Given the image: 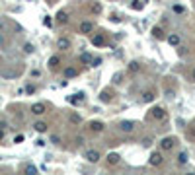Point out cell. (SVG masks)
Instances as JSON below:
<instances>
[{
	"mask_svg": "<svg viewBox=\"0 0 195 175\" xmlns=\"http://www.w3.org/2000/svg\"><path fill=\"white\" fill-rule=\"evenodd\" d=\"M174 146H176V138H174V136H166L164 140L160 142V148H162L164 152H170Z\"/></svg>",
	"mask_w": 195,
	"mask_h": 175,
	"instance_id": "cell-1",
	"label": "cell"
},
{
	"mask_svg": "<svg viewBox=\"0 0 195 175\" xmlns=\"http://www.w3.org/2000/svg\"><path fill=\"white\" fill-rule=\"evenodd\" d=\"M150 117H152L154 121H164L166 119V111L162 107H152L150 109Z\"/></svg>",
	"mask_w": 195,
	"mask_h": 175,
	"instance_id": "cell-2",
	"label": "cell"
},
{
	"mask_svg": "<svg viewBox=\"0 0 195 175\" xmlns=\"http://www.w3.org/2000/svg\"><path fill=\"white\" fill-rule=\"evenodd\" d=\"M90 41H92L94 47H104V45H105V35H104V33H94Z\"/></svg>",
	"mask_w": 195,
	"mask_h": 175,
	"instance_id": "cell-3",
	"label": "cell"
},
{
	"mask_svg": "<svg viewBox=\"0 0 195 175\" xmlns=\"http://www.w3.org/2000/svg\"><path fill=\"white\" fill-rule=\"evenodd\" d=\"M31 113H33V115H37V117L45 115V113H47V105H45V103H41V101H39V103H33V105H31Z\"/></svg>",
	"mask_w": 195,
	"mask_h": 175,
	"instance_id": "cell-4",
	"label": "cell"
},
{
	"mask_svg": "<svg viewBox=\"0 0 195 175\" xmlns=\"http://www.w3.org/2000/svg\"><path fill=\"white\" fill-rule=\"evenodd\" d=\"M88 128L92 130V132H102V130L105 128V125H104L102 121H90L88 123Z\"/></svg>",
	"mask_w": 195,
	"mask_h": 175,
	"instance_id": "cell-5",
	"label": "cell"
},
{
	"mask_svg": "<svg viewBox=\"0 0 195 175\" xmlns=\"http://www.w3.org/2000/svg\"><path fill=\"white\" fill-rule=\"evenodd\" d=\"M162 162H164V158H162L160 152H152V154H150V158H148V164H150V165H160Z\"/></svg>",
	"mask_w": 195,
	"mask_h": 175,
	"instance_id": "cell-6",
	"label": "cell"
},
{
	"mask_svg": "<svg viewBox=\"0 0 195 175\" xmlns=\"http://www.w3.org/2000/svg\"><path fill=\"white\" fill-rule=\"evenodd\" d=\"M84 156H86V159H88V162L96 164L98 159H100V152H98V150H88V152H86Z\"/></svg>",
	"mask_w": 195,
	"mask_h": 175,
	"instance_id": "cell-7",
	"label": "cell"
},
{
	"mask_svg": "<svg viewBox=\"0 0 195 175\" xmlns=\"http://www.w3.org/2000/svg\"><path fill=\"white\" fill-rule=\"evenodd\" d=\"M133 128H135V123H133V121H123V123H119V130H123V132H131Z\"/></svg>",
	"mask_w": 195,
	"mask_h": 175,
	"instance_id": "cell-8",
	"label": "cell"
},
{
	"mask_svg": "<svg viewBox=\"0 0 195 175\" xmlns=\"http://www.w3.org/2000/svg\"><path fill=\"white\" fill-rule=\"evenodd\" d=\"M92 31H94V24H92V21L86 20V21L80 24V33H92Z\"/></svg>",
	"mask_w": 195,
	"mask_h": 175,
	"instance_id": "cell-9",
	"label": "cell"
},
{
	"mask_svg": "<svg viewBox=\"0 0 195 175\" xmlns=\"http://www.w3.org/2000/svg\"><path fill=\"white\" fill-rule=\"evenodd\" d=\"M63 74H64V78H76V76H78V70H76L74 66H67Z\"/></svg>",
	"mask_w": 195,
	"mask_h": 175,
	"instance_id": "cell-10",
	"label": "cell"
},
{
	"mask_svg": "<svg viewBox=\"0 0 195 175\" xmlns=\"http://www.w3.org/2000/svg\"><path fill=\"white\" fill-rule=\"evenodd\" d=\"M154 97H156V93L152 92V90H146L142 93V101L144 103H150V101H154Z\"/></svg>",
	"mask_w": 195,
	"mask_h": 175,
	"instance_id": "cell-11",
	"label": "cell"
},
{
	"mask_svg": "<svg viewBox=\"0 0 195 175\" xmlns=\"http://www.w3.org/2000/svg\"><path fill=\"white\" fill-rule=\"evenodd\" d=\"M119 159H121V156H119V154H115V152H111V154L107 156V165H115V164H119Z\"/></svg>",
	"mask_w": 195,
	"mask_h": 175,
	"instance_id": "cell-12",
	"label": "cell"
},
{
	"mask_svg": "<svg viewBox=\"0 0 195 175\" xmlns=\"http://www.w3.org/2000/svg\"><path fill=\"white\" fill-rule=\"evenodd\" d=\"M33 128L37 130V132H47V123L45 121H37V123H33Z\"/></svg>",
	"mask_w": 195,
	"mask_h": 175,
	"instance_id": "cell-13",
	"label": "cell"
},
{
	"mask_svg": "<svg viewBox=\"0 0 195 175\" xmlns=\"http://www.w3.org/2000/svg\"><path fill=\"white\" fill-rule=\"evenodd\" d=\"M185 138L189 142H195V127H187L185 128Z\"/></svg>",
	"mask_w": 195,
	"mask_h": 175,
	"instance_id": "cell-14",
	"label": "cell"
},
{
	"mask_svg": "<svg viewBox=\"0 0 195 175\" xmlns=\"http://www.w3.org/2000/svg\"><path fill=\"white\" fill-rule=\"evenodd\" d=\"M59 64H61V56H51V58H49V66H51L53 70H57V68H59Z\"/></svg>",
	"mask_w": 195,
	"mask_h": 175,
	"instance_id": "cell-15",
	"label": "cell"
},
{
	"mask_svg": "<svg viewBox=\"0 0 195 175\" xmlns=\"http://www.w3.org/2000/svg\"><path fill=\"white\" fill-rule=\"evenodd\" d=\"M57 45H59V49H70V39H67V37H61L59 41H57Z\"/></svg>",
	"mask_w": 195,
	"mask_h": 175,
	"instance_id": "cell-16",
	"label": "cell"
},
{
	"mask_svg": "<svg viewBox=\"0 0 195 175\" xmlns=\"http://www.w3.org/2000/svg\"><path fill=\"white\" fill-rule=\"evenodd\" d=\"M152 35H154L156 39H164V37H166V35H164V29H162V27H152Z\"/></svg>",
	"mask_w": 195,
	"mask_h": 175,
	"instance_id": "cell-17",
	"label": "cell"
},
{
	"mask_svg": "<svg viewBox=\"0 0 195 175\" xmlns=\"http://www.w3.org/2000/svg\"><path fill=\"white\" fill-rule=\"evenodd\" d=\"M179 41H182V39H179V35H176V33H172L170 37H168V43H170V45H174V47L179 45Z\"/></svg>",
	"mask_w": 195,
	"mask_h": 175,
	"instance_id": "cell-18",
	"label": "cell"
},
{
	"mask_svg": "<svg viewBox=\"0 0 195 175\" xmlns=\"http://www.w3.org/2000/svg\"><path fill=\"white\" fill-rule=\"evenodd\" d=\"M57 21H59V24H67L68 21V14L67 12H59L57 14Z\"/></svg>",
	"mask_w": 195,
	"mask_h": 175,
	"instance_id": "cell-19",
	"label": "cell"
},
{
	"mask_svg": "<svg viewBox=\"0 0 195 175\" xmlns=\"http://www.w3.org/2000/svg\"><path fill=\"white\" fill-rule=\"evenodd\" d=\"M129 70H131V72H133V74H137V72H139V70H141V64H139V62H137V61H133V62H129Z\"/></svg>",
	"mask_w": 195,
	"mask_h": 175,
	"instance_id": "cell-20",
	"label": "cell"
},
{
	"mask_svg": "<svg viewBox=\"0 0 195 175\" xmlns=\"http://www.w3.org/2000/svg\"><path fill=\"white\" fill-rule=\"evenodd\" d=\"M187 159H189V156H187L185 152H182V154L178 156V164H179V165H185V164H187Z\"/></svg>",
	"mask_w": 195,
	"mask_h": 175,
	"instance_id": "cell-21",
	"label": "cell"
},
{
	"mask_svg": "<svg viewBox=\"0 0 195 175\" xmlns=\"http://www.w3.org/2000/svg\"><path fill=\"white\" fill-rule=\"evenodd\" d=\"M80 62H84V64H92V56H90L88 53H82V55H80Z\"/></svg>",
	"mask_w": 195,
	"mask_h": 175,
	"instance_id": "cell-22",
	"label": "cell"
},
{
	"mask_svg": "<svg viewBox=\"0 0 195 175\" xmlns=\"http://www.w3.org/2000/svg\"><path fill=\"white\" fill-rule=\"evenodd\" d=\"M24 171H26L27 175H33V173H37V167H35V165H26Z\"/></svg>",
	"mask_w": 195,
	"mask_h": 175,
	"instance_id": "cell-23",
	"label": "cell"
},
{
	"mask_svg": "<svg viewBox=\"0 0 195 175\" xmlns=\"http://www.w3.org/2000/svg\"><path fill=\"white\" fill-rule=\"evenodd\" d=\"M80 121H82V119H80V115H76V113H72V115H70V123H72V125H80Z\"/></svg>",
	"mask_w": 195,
	"mask_h": 175,
	"instance_id": "cell-24",
	"label": "cell"
},
{
	"mask_svg": "<svg viewBox=\"0 0 195 175\" xmlns=\"http://www.w3.org/2000/svg\"><path fill=\"white\" fill-rule=\"evenodd\" d=\"M142 6H144V4L141 2V0H133V4H131V8H133V10H142Z\"/></svg>",
	"mask_w": 195,
	"mask_h": 175,
	"instance_id": "cell-25",
	"label": "cell"
},
{
	"mask_svg": "<svg viewBox=\"0 0 195 175\" xmlns=\"http://www.w3.org/2000/svg\"><path fill=\"white\" fill-rule=\"evenodd\" d=\"M100 99H102L104 103H107V101H111V93H109V92H104V93H102V97H100Z\"/></svg>",
	"mask_w": 195,
	"mask_h": 175,
	"instance_id": "cell-26",
	"label": "cell"
},
{
	"mask_svg": "<svg viewBox=\"0 0 195 175\" xmlns=\"http://www.w3.org/2000/svg\"><path fill=\"white\" fill-rule=\"evenodd\" d=\"M24 53H33V45L31 43H26L24 45Z\"/></svg>",
	"mask_w": 195,
	"mask_h": 175,
	"instance_id": "cell-27",
	"label": "cell"
},
{
	"mask_svg": "<svg viewBox=\"0 0 195 175\" xmlns=\"http://www.w3.org/2000/svg\"><path fill=\"white\" fill-rule=\"evenodd\" d=\"M92 12H96V14H100V12H102V6H100L98 2H96V4H92Z\"/></svg>",
	"mask_w": 195,
	"mask_h": 175,
	"instance_id": "cell-28",
	"label": "cell"
},
{
	"mask_svg": "<svg viewBox=\"0 0 195 175\" xmlns=\"http://www.w3.org/2000/svg\"><path fill=\"white\" fill-rule=\"evenodd\" d=\"M26 92H27V93H30V96H31V93H35V86H31V84H27V86H26Z\"/></svg>",
	"mask_w": 195,
	"mask_h": 175,
	"instance_id": "cell-29",
	"label": "cell"
},
{
	"mask_svg": "<svg viewBox=\"0 0 195 175\" xmlns=\"http://www.w3.org/2000/svg\"><path fill=\"white\" fill-rule=\"evenodd\" d=\"M174 12H178V14H182V12H183V6H179V4H176V6H174Z\"/></svg>",
	"mask_w": 195,
	"mask_h": 175,
	"instance_id": "cell-30",
	"label": "cell"
},
{
	"mask_svg": "<svg viewBox=\"0 0 195 175\" xmlns=\"http://www.w3.org/2000/svg\"><path fill=\"white\" fill-rule=\"evenodd\" d=\"M14 142H16V144H20V142H24V136H21V134H18L16 138H14Z\"/></svg>",
	"mask_w": 195,
	"mask_h": 175,
	"instance_id": "cell-31",
	"label": "cell"
},
{
	"mask_svg": "<svg viewBox=\"0 0 195 175\" xmlns=\"http://www.w3.org/2000/svg\"><path fill=\"white\" fill-rule=\"evenodd\" d=\"M43 24H45V25H47V27H51V18H49V16H47V18H45V20H43Z\"/></svg>",
	"mask_w": 195,
	"mask_h": 175,
	"instance_id": "cell-32",
	"label": "cell"
},
{
	"mask_svg": "<svg viewBox=\"0 0 195 175\" xmlns=\"http://www.w3.org/2000/svg\"><path fill=\"white\" fill-rule=\"evenodd\" d=\"M142 144H144V146H150V144H152V140H150V138H144Z\"/></svg>",
	"mask_w": 195,
	"mask_h": 175,
	"instance_id": "cell-33",
	"label": "cell"
},
{
	"mask_svg": "<svg viewBox=\"0 0 195 175\" xmlns=\"http://www.w3.org/2000/svg\"><path fill=\"white\" fill-rule=\"evenodd\" d=\"M76 144H78V146L84 144V138H82V136H78V138H76Z\"/></svg>",
	"mask_w": 195,
	"mask_h": 175,
	"instance_id": "cell-34",
	"label": "cell"
},
{
	"mask_svg": "<svg viewBox=\"0 0 195 175\" xmlns=\"http://www.w3.org/2000/svg\"><path fill=\"white\" fill-rule=\"evenodd\" d=\"M51 142L53 144H59V136H51Z\"/></svg>",
	"mask_w": 195,
	"mask_h": 175,
	"instance_id": "cell-35",
	"label": "cell"
},
{
	"mask_svg": "<svg viewBox=\"0 0 195 175\" xmlns=\"http://www.w3.org/2000/svg\"><path fill=\"white\" fill-rule=\"evenodd\" d=\"M2 138H4V130L0 128V140H2Z\"/></svg>",
	"mask_w": 195,
	"mask_h": 175,
	"instance_id": "cell-36",
	"label": "cell"
},
{
	"mask_svg": "<svg viewBox=\"0 0 195 175\" xmlns=\"http://www.w3.org/2000/svg\"><path fill=\"white\" fill-rule=\"evenodd\" d=\"M2 41H4V39H2V35H0V43H2Z\"/></svg>",
	"mask_w": 195,
	"mask_h": 175,
	"instance_id": "cell-37",
	"label": "cell"
},
{
	"mask_svg": "<svg viewBox=\"0 0 195 175\" xmlns=\"http://www.w3.org/2000/svg\"><path fill=\"white\" fill-rule=\"evenodd\" d=\"M193 80H195V70H193Z\"/></svg>",
	"mask_w": 195,
	"mask_h": 175,
	"instance_id": "cell-38",
	"label": "cell"
}]
</instances>
